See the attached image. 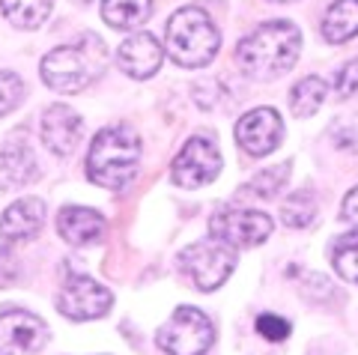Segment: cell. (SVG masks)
Here are the masks:
<instances>
[{
    "label": "cell",
    "instance_id": "cell-14",
    "mask_svg": "<svg viewBox=\"0 0 358 355\" xmlns=\"http://www.w3.org/2000/svg\"><path fill=\"white\" fill-rule=\"evenodd\" d=\"M42 221H45V203L39 197H21V201H15L3 212V218H0V236L9 242L30 239L39 233Z\"/></svg>",
    "mask_w": 358,
    "mask_h": 355
},
{
    "label": "cell",
    "instance_id": "cell-20",
    "mask_svg": "<svg viewBox=\"0 0 358 355\" xmlns=\"http://www.w3.org/2000/svg\"><path fill=\"white\" fill-rule=\"evenodd\" d=\"M326 96H329L326 81L317 75H308V78H301V81L293 87V93H289V110L305 119L310 114H317L320 105L326 102Z\"/></svg>",
    "mask_w": 358,
    "mask_h": 355
},
{
    "label": "cell",
    "instance_id": "cell-23",
    "mask_svg": "<svg viewBox=\"0 0 358 355\" xmlns=\"http://www.w3.org/2000/svg\"><path fill=\"white\" fill-rule=\"evenodd\" d=\"M287 180H289V164H275V168H266L263 173H257L242 191L260 197V201H268V197H275L281 191Z\"/></svg>",
    "mask_w": 358,
    "mask_h": 355
},
{
    "label": "cell",
    "instance_id": "cell-2",
    "mask_svg": "<svg viewBox=\"0 0 358 355\" xmlns=\"http://www.w3.org/2000/svg\"><path fill=\"white\" fill-rule=\"evenodd\" d=\"M141 138L129 126H108L90 143L87 176L102 188H122L138 173Z\"/></svg>",
    "mask_w": 358,
    "mask_h": 355
},
{
    "label": "cell",
    "instance_id": "cell-10",
    "mask_svg": "<svg viewBox=\"0 0 358 355\" xmlns=\"http://www.w3.org/2000/svg\"><path fill=\"white\" fill-rule=\"evenodd\" d=\"M48 343V326L27 310L0 314V355H33Z\"/></svg>",
    "mask_w": 358,
    "mask_h": 355
},
{
    "label": "cell",
    "instance_id": "cell-5",
    "mask_svg": "<svg viewBox=\"0 0 358 355\" xmlns=\"http://www.w3.org/2000/svg\"><path fill=\"white\" fill-rule=\"evenodd\" d=\"M159 347L167 355H203L215 340V326L197 307H176L173 317L159 328Z\"/></svg>",
    "mask_w": 358,
    "mask_h": 355
},
{
    "label": "cell",
    "instance_id": "cell-11",
    "mask_svg": "<svg viewBox=\"0 0 358 355\" xmlns=\"http://www.w3.org/2000/svg\"><path fill=\"white\" fill-rule=\"evenodd\" d=\"M284 138V119L275 108H254L236 123V143L248 155H268Z\"/></svg>",
    "mask_w": 358,
    "mask_h": 355
},
{
    "label": "cell",
    "instance_id": "cell-22",
    "mask_svg": "<svg viewBox=\"0 0 358 355\" xmlns=\"http://www.w3.org/2000/svg\"><path fill=\"white\" fill-rule=\"evenodd\" d=\"M281 218L287 227H308L317 221V201L310 191H296L289 194L281 206Z\"/></svg>",
    "mask_w": 358,
    "mask_h": 355
},
{
    "label": "cell",
    "instance_id": "cell-26",
    "mask_svg": "<svg viewBox=\"0 0 358 355\" xmlns=\"http://www.w3.org/2000/svg\"><path fill=\"white\" fill-rule=\"evenodd\" d=\"M334 93L341 99H350L352 93H358V60H350L338 72V78H334Z\"/></svg>",
    "mask_w": 358,
    "mask_h": 355
},
{
    "label": "cell",
    "instance_id": "cell-16",
    "mask_svg": "<svg viewBox=\"0 0 358 355\" xmlns=\"http://www.w3.org/2000/svg\"><path fill=\"white\" fill-rule=\"evenodd\" d=\"M36 176V159L27 143L9 140L0 150V188H18Z\"/></svg>",
    "mask_w": 358,
    "mask_h": 355
},
{
    "label": "cell",
    "instance_id": "cell-6",
    "mask_svg": "<svg viewBox=\"0 0 358 355\" xmlns=\"http://www.w3.org/2000/svg\"><path fill=\"white\" fill-rule=\"evenodd\" d=\"M179 266H182V272L194 281L200 293H209V290H218V287L230 278L233 266H236V251L221 245L215 239L194 242V245H188L179 254Z\"/></svg>",
    "mask_w": 358,
    "mask_h": 355
},
{
    "label": "cell",
    "instance_id": "cell-3",
    "mask_svg": "<svg viewBox=\"0 0 358 355\" xmlns=\"http://www.w3.org/2000/svg\"><path fill=\"white\" fill-rule=\"evenodd\" d=\"M108 51L102 45V39L87 33L75 42V45L54 48L51 54H45L42 60V81L57 93H81L84 87H90L105 69Z\"/></svg>",
    "mask_w": 358,
    "mask_h": 355
},
{
    "label": "cell",
    "instance_id": "cell-15",
    "mask_svg": "<svg viewBox=\"0 0 358 355\" xmlns=\"http://www.w3.org/2000/svg\"><path fill=\"white\" fill-rule=\"evenodd\" d=\"M57 233L69 245H90V242L102 239L105 218L87 206H66L57 215Z\"/></svg>",
    "mask_w": 358,
    "mask_h": 355
},
{
    "label": "cell",
    "instance_id": "cell-9",
    "mask_svg": "<svg viewBox=\"0 0 358 355\" xmlns=\"http://www.w3.org/2000/svg\"><path fill=\"white\" fill-rule=\"evenodd\" d=\"M110 305H114L110 290L87 275H69L57 296L60 314L69 319H99L108 314Z\"/></svg>",
    "mask_w": 358,
    "mask_h": 355
},
{
    "label": "cell",
    "instance_id": "cell-18",
    "mask_svg": "<svg viewBox=\"0 0 358 355\" xmlns=\"http://www.w3.org/2000/svg\"><path fill=\"white\" fill-rule=\"evenodd\" d=\"M152 13V0H102V18L114 30H134Z\"/></svg>",
    "mask_w": 358,
    "mask_h": 355
},
{
    "label": "cell",
    "instance_id": "cell-27",
    "mask_svg": "<svg viewBox=\"0 0 358 355\" xmlns=\"http://www.w3.org/2000/svg\"><path fill=\"white\" fill-rule=\"evenodd\" d=\"M18 260L15 254L9 251L6 245H0V290H6V287H13L18 281Z\"/></svg>",
    "mask_w": 358,
    "mask_h": 355
},
{
    "label": "cell",
    "instance_id": "cell-7",
    "mask_svg": "<svg viewBox=\"0 0 358 355\" xmlns=\"http://www.w3.org/2000/svg\"><path fill=\"white\" fill-rule=\"evenodd\" d=\"M212 239L227 248H254L272 236V218L257 209H224L209 221Z\"/></svg>",
    "mask_w": 358,
    "mask_h": 355
},
{
    "label": "cell",
    "instance_id": "cell-29",
    "mask_svg": "<svg viewBox=\"0 0 358 355\" xmlns=\"http://www.w3.org/2000/svg\"><path fill=\"white\" fill-rule=\"evenodd\" d=\"M272 3H289V0H272Z\"/></svg>",
    "mask_w": 358,
    "mask_h": 355
},
{
    "label": "cell",
    "instance_id": "cell-25",
    "mask_svg": "<svg viewBox=\"0 0 358 355\" xmlns=\"http://www.w3.org/2000/svg\"><path fill=\"white\" fill-rule=\"evenodd\" d=\"M257 331L266 338V340H287L289 338V323L275 314H263L257 317Z\"/></svg>",
    "mask_w": 358,
    "mask_h": 355
},
{
    "label": "cell",
    "instance_id": "cell-12",
    "mask_svg": "<svg viewBox=\"0 0 358 355\" xmlns=\"http://www.w3.org/2000/svg\"><path fill=\"white\" fill-rule=\"evenodd\" d=\"M84 119L69 105H51L42 117V143L54 155H72L81 143Z\"/></svg>",
    "mask_w": 358,
    "mask_h": 355
},
{
    "label": "cell",
    "instance_id": "cell-4",
    "mask_svg": "<svg viewBox=\"0 0 358 355\" xmlns=\"http://www.w3.org/2000/svg\"><path fill=\"white\" fill-rule=\"evenodd\" d=\"M221 33L212 24L209 13L200 6H182L176 9L167 21L164 30V48L171 60L185 66V69H200L218 54Z\"/></svg>",
    "mask_w": 358,
    "mask_h": 355
},
{
    "label": "cell",
    "instance_id": "cell-30",
    "mask_svg": "<svg viewBox=\"0 0 358 355\" xmlns=\"http://www.w3.org/2000/svg\"><path fill=\"white\" fill-rule=\"evenodd\" d=\"M84 3H87V0H84Z\"/></svg>",
    "mask_w": 358,
    "mask_h": 355
},
{
    "label": "cell",
    "instance_id": "cell-1",
    "mask_svg": "<svg viewBox=\"0 0 358 355\" xmlns=\"http://www.w3.org/2000/svg\"><path fill=\"white\" fill-rule=\"evenodd\" d=\"M299 51H301V33L293 21H268V24H260L239 42L236 63L251 78H275L293 69Z\"/></svg>",
    "mask_w": 358,
    "mask_h": 355
},
{
    "label": "cell",
    "instance_id": "cell-28",
    "mask_svg": "<svg viewBox=\"0 0 358 355\" xmlns=\"http://www.w3.org/2000/svg\"><path fill=\"white\" fill-rule=\"evenodd\" d=\"M341 218L343 221H350V224L358 227V185L352 188L350 194L343 197V206H341Z\"/></svg>",
    "mask_w": 358,
    "mask_h": 355
},
{
    "label": "cell",
    "instance_id": "cell-17",
    "mask_svg": "<svg viewBox=\"0 0 358 355\" xmlns=\"http://www.w3.org/2000/svg\"><path fill=\"white\" fill-rule=\"evenodd\" d=\"M322 36L331 45H341V42L358 36V0H334L326 9V18H322Z\"/></svg>",
    "mask_w": 358,
    "mask_h": 355
},
{
    "label": "cell",
    "instance_id": "cell-13",
    "mask_svg": "<svg viewBox=\"0 0 358 355\" xmlns=\"http://www.w3.org/2000/svg\"><path fill=\"white\" fill-rule=\"evenodd\" d=\"M164 60V48L152 33H131L117 51L120 69L131 78H152Z\"/></svg>",
    "mask_w": 358,
    "mask_h": 355
},
{
    "label": "cell",
    "instance_id": "cell-24",
    "mask_svg": "<svg viewBox=\"0 0 358 355\" xmlns=\"http://www.w3.org/2000/svg\"><path fill=\"white\" fill-rule=\"evenodd\" d=\"M24 99V81L15 72H0V117H6Z\"/></svg>",
    "mask_w": 358,
    "mask_h": 355
},
{
    "label": "cell",
    "instance_id": "cell-19",
    "mask_svg": "<svg viewBox=\"0 0 358 355\" xmlns=\"http://www.w3.org/2000/svg\"><path fill=\"white\" fill-rule=\"evenodd\" d=\"M51 6L54 0H0L6 21L21 30H36L51 15Z\"/></svg>",
    "mask_w": 358,
    "mask_h": 355
},
{
    "label": "cell",
    "instance_id": "cell-21",
    "mask_svg": "<svg viewBox=\"0 0 358 355\" xmlns=\"http://www.w3.org/2000/svg\"><path fill=\"white\" fill-rule=\"evenodd\" d=\"M331 263L343 281L358 284V227L338 236V242L331 245Z\"/></svg>",
    "mask_w": 358,
    "mask_h": 355
},
{
    "label": "cell",
    "instance_id": "cell-8",
    "mask_svg": "<svg viewBox=\"0 0 358 355\" xmlns=\"http://www.w3.org/2000/svg\"><path fill=\"white\" fill-rule=\"evenodd\" d=\"M221 173V152L209 138H188L171 164V176L182 188H203Z\"/></svg>",
    "mask_w": 358,
    "mask_h": 355
}]
</instances>
